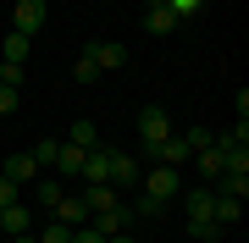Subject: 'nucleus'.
I'll use <instances>...</instances> for the list:
<instances>
[{
	"mask_svg": "<svg viewBox=\"0 0 249 243\" xmlns=\"http://www.w3.org/2000/svg\"><path fill=\"white\" fill-rule=\"evenodd\" d=\"M83 155H89V149H78V144H61V149H55V166H61V177H78V171H83Z\"/></svg>",
	"mask_w": 249,
	"mask_h": 243,
	"instance_id": "nucleus-18",
	"label": "nucleus"
},
{
	"mask_svg": "<svg viewBox=\"0 0 249 243\" xmlns=\"http://www.w3.org/2000/svg\"><path fill=\"white\" fill-rule=\"evenodd\" d=\"M133 210H139V216H150V221H155V216H160L166 205H160V199H150V194H139V205H133Z\"/></svg>",
	"mask_w": 249,
	"mask_h": 243,
	"instance_id": "nucleus-24",
	"label": "nucleus"
},
{
	"mask_svg": "<svg viewBox=\"0 0 249 243\" xmlns=\"http://www.w3.org/2000/svg\"><path fill=\"white\" fill-rule=\"evenodd\" d=\"M150 6H160V0H150Z\"/></svg>",
	"mask_w": 249,
	"mask_h": 243,
	"instance_id": "nucleus-33",
	"label": "nucleus"
},
{
	"mask_svg": "<svg viewBox=\"0 0 249 243\" xmlns=\"http://www.w3.org/2000/svg\"><path fill=\"white\" fill-rule=\"evenodd\" d=\"M6 111H17V89H11V83H0V116H6Z\"/></svg>",
	"mask_w": 249,
	"mask_h": 243,
	"instance_id": "nucleus-26",
	"label": "nucleus"
},
{
	"mask_svg": "<svg viewBox=\"0 0 249 243\" xmlns=\"http://www.w3.org/2000/svg\"><path fill=\"white\" fill-rule=\"evenodd\" d=\"M61 144H78V149H100V127H94V122H72Z\"/></svg>",
	"mask_w": 249,
	"mask_h": 243,
	"instance_id": "nucleus-15",
	"label": "nucleus"
},
{
	"mask_svg": "<svg viewBox=\"0 0 249 243\" xmlns=\"http://www.w3.org/2000/svg\"><path fill=\"white\" fill-rule=\"evenodd\" d=\"M61 177H34V199H39V205H45V210H55V205H61Z\"/></svg>",
	"mask_w": 249,
	"mask_h": 243,
	"instance_id": "nucleus-17",
	"label": "nucleus"
},
{
	"mask_svg": "<svg viewBox=\"0 0 249 243\" xmlns=\"http://www.w3.org/2000/svg\"><path fill=\"white\" fill-rule=\"evenodd\" d=\"M188 161H194V171H199V177H222V166H227V155L222 149H216V144H205V149H194V155H188Z\"/></svg>",
	"mask_w": 249,
	"mask_h": 243,
	"instance_id": "nucleus-11",
	"label": "nucleus"
},
{
	"mask_svg": "<svg viewBox=\"0 0 249 243\" xmlns=\"http://www.w3.org/2000/svg\"><path fill=\"white\" fill-rule=\"evenodd\" d=\"M183 138H188V149H205V144H211V133H205V127H188Z\"/></svg>",
	"mask_w": 249,
	"mask_h": 243,
	"instance_id": "nucleus-27",
	"label": "nucleus"
},
{
	"mask_svg": "<svg viewBox=\"0 0 249 243\" xmlns=\"http://www.w3.org/2000/svg\"><path fill=\"white\" fill-rule=\"evenodd\" d=\"M216 243H232V238H216Z\"/></svg>",
	"mask_w": 249,
	"mask_h": 243,
	"instance_id": "nucleus-32",
	"label": "nucleus"
},
{
	"mask_svg": "<svg viewBox=\"0 0 249 243\" xmlns=\"http://www.w3.org/2000/svg\"><path fill=\"white\" fill-rule=\"evenodd\" d=\"M0 83H11V89H22V66H17V61H0Z\"/></svg>",
	"mask_w": 249,
	"mask_h": 243,
	"instance_id": "nucleus-23",
	"label": "nucleus"
},
{
	"mask_svg": "<svg viewBox=\"0 0 249 243\" xmlns=\"http://www.w3.org/2000/svg\"><path fill=\"white\" fill-rule=\"evenodd\" d=\"M28 50H34V39H28V33H17V28H11V33H6V45H0V61H28Z\"/></svg>",
	"mask_w": 249,
	"mask_h": 243,
	"instance_id": "nucleus-14",
	"label": "nucleus"
},
{
	"mask_svg": "<svg viewBox=\"0 0 249 243\" xmlns=\"http://www.w3.org/2000/svg\"><path fill=\"white\" fill-rule=\"evenodd\" d=\"M222 232H227V227H216V221H188V238H194V243H216Z\"/></svg>",
	"mask_w": 249,
	"mask_h": 243,
	"instance_id": "nucleus-21",
	"label": "nucleus"
},
{
	"mask_svg": "<svg viewBox=\"0 0 249 243\" xmlns=\"http://www.w3.org/2000/svg\"><path fill=\"white\" fill-rule=\"evenodd\" d=\"M139 138H144V149L155 155L160 138H172V116H166L160 105H144V116H139Z\"/></svg>",
	"mask_w": 249,
	"mask_h": 243,
	"instance_id": "nucleus-4",
	"label": "nucleus"
},
{
	"mask_svg": "<svg viewBox=\"0 0 249 243\" xmlns=\"http://www.w3.org/2000/svg\"><path fill=\"white\" fill-rule=\"evenodd\" d=\"M11 199H17V182H11L6 171H0V205H11Z\"/></svg>",
	"mask_w": 249,
	"mask_h": 243,
	"instance_id": "nucleus-29",
	"label": "nucleus"
},
{
	"mask_svg": "<svg viewBox=\"0 0 249 243\" xmlns=\"http://www.w3.org/2000/svg\"><path fill=\"white\" fill-rule=\"evenodd\" d=\"M0 171H6V177L17 182V188H22V182H34V177H39V166H34V155H11V161L0 166Z\"/></svg>",
	"mask_w": 249,
	"mask_h": 243,
	"instance_id": "nucleus-16",
	"label": "nucleus"
},
{
	"mask_svg": "<svg viewBox=\"0 0 249 243\" xmlns=\"http://www.w3.org/2000/svg\"><path fill=\"white\" fill-rule=\"evenodd\" d=\"M183 205H188V221H211L216 188H188V194H183Z\"/></svg>",
	"mask_w": 249,
	"mask_h": 243,
	"instance_id": "nucleus-12",
	"label": "nucleus"
},
{
	"mask_svg": "<svg viewBox=\"0 0 249 243\" xmlns=\"http://www.w3.org/2000/svg\"><path fill=\"white\" fill-rule=\"evenodd\" d=\"M133 221H139V210H133V205H122V199H116L111 210H100V216H89V227H94L100 238H111V232H127Z\"/></svg>",
	"mask_w": 249,
	"mask_h": 243,
	"instance_id": "nucleus-3",
	"label": "nucleus"
},
{
	"mask_svg": "<svg viewBox=\"0 0 249 243\" xmlns=\"http://www.w3.org/2000/svg\"><path fill=\"white\" fill-rule=\"evenodd\" d=\"M89 55H94L100 72H116V66H127V45H116V39H94Z\"/></svg>",
	"mask_w": 249,
	"mask_h": 243,
	"instance_id": "nucleus-6",
	"label": "nucleus"
},
{
	"mask_svg": "<svg viewBox=\"0 0 249 243\" xmlns=\"http://www.w3.org/2000/svg\"><path fill=\"white\" fill-rule=\"evenodd\" d=\"M166 6H172V11H178V22H183V17H194V11L205 6V0H166Z\"/></svg>",
	"mask_w": 249,
	"mask_h": 243,
	"instance_id": "nucleus-25",
	"label": "nucleus"
},
{
	"mask_svg": "<svg viewBox=\"0 0 249 243\" xmlns=\"http://www.w3.org/2000/svg\"><path fill=\"white\" fill-rule=\"evenodd\" d=\"M106 243H133V238H127V232H111V238H106Z\"/></svg>",
	"mask_w": 249,
	"mask_h": 243,
	"instance_id": "nucleus-31",
	"label": "nucleus"
},
{
	"mask_svg": "<svg viewBox=\"0 0 249 243\" xmlns=\"http://www.w3.org/2000/svg\"><path fill=\"white\" fill-rule=\"evenodd\" d=\"M55 149H61V138H39L28 155H34V166H55Z\"/></svg>",
	"mask_w": 249,
	"mask_h": 243,
	"instance_id": "nucleus-20",
	"label": "nucleus"
},
{
	"mask_svg": "<svg viewBox=\"0 0 249 243\" xmlns=\"http://www.w3.org/2000/svg\"><path fill=\"white\" fill-rule=\"evenodd\" d=\"M144 194L160 199V205H172V199L183 194V171H178V166H150V177H144Z\"/></svg>",
	"mask_w": 249,
	"mask_h": 243,
	"instance_id": "nucleus-1",
	"label": "nucleus"
},
{
	"mask_svg": "<svg viewBox=\"0 0 249 243\" xmlns=\"http://www.w3.org/2000/svg\"><path fill=\"white\" fill-rule=\"evenodd\" d=\"M28 227H34V210H28L22 199H11V205H0V232H6V238L28 232Z\"/></svg>",
	"mask_w": 249,
	"mask_h": 243,
	"instance_id": "nucleus-7",
	"label": "nucleus"
},
{
	"mask_svg": "<svg viewBox=\"0 0 249 243\" xmlns=\"http://www.w3.org/2000/svg\"><path fill=\"white\" fill-rule=\"evenodd\" d=\"M11 243H39V238H34V232H17V238H11Z\"/></svg>",
	"mask_w": 249,
	"mask_h": 243,
	"instance_id": "nucleus-30",
	"label": "nucleus"
},
{
	"mask_svg": "<svg viewBox=\"0 0 249 243\" xmlns=\"http://www.w3.org/2000/svg\"><path fill=\"white\" fill-rule=\"evenodd\" d=\"M45 17H50V0H17V11H11V28L34 39L39 28H45Z\"/></svg>",
	"mask_w": 249,
	"mask_h": 243,
	"instance_id": "nucleus-5",
	"label": "nucleus"
},
{
	"mask_svg": "<svg viewBox=\"0 0 249 243\" xmlns=\"http://www.w3.org/2000/svg\"><path fill=\"white\" fill-rule=\"evenodd\" d=\"M72 243H106V238H100L94 227H72Z\"/></svg>",
	"mask_w": 249,
	"mask_h": 243,
	"instance_id": "nucleus-28",
	"label": "nucleus"
},
{
	"mask_svg": "<svg viewBox=\"0 0 249 243\" xmlns=\"http://www.w3.org/2000/svg\"><path fill=\"white\" fill-rule=\"evenodd\" d=\"M188 155H194V149H188V138H183V133H172V138H160V144H155L150 161H155V166H183Z\"/></svg>",
	"mask_w": 249,
	"mask_h": 243,
	"instance_id": "nucleus-8",
	"label": "nucleus"
},
{
	"mask_svg": "<svg viewBox=\"0 0 249 243\" xmlns=\"http://www.w3.org/2000/svg\"><path fill=\"white\" fill-rule=\"evenodd\" d=\"M106 182H111L116 194L133 188V182H139V161H133V155H122V149H106Z\"/></svg>",
	"mask_w": 249,
	"mask_h": 243,
	"instance_id": "nucleus-2",
	"label": "nucleus"
},
{
	"mask_svg": "<svg viewBox=\"0 0 249 243\" xmlns=\"http://www.w3.org/2000/svg\"><path fill=\"white\" fill-rule=\"evenodd\" d=\"M144 28H150V33H172V28H183V22H178V11L160 0V6H150V11H144Z\"/></svg>",
	"mask_w": 249,
	"mask_h": 243,
	"instance_id": "nucleus-13",
	"label": "nucleus"
},
{
	"mask_svg": "<svg viewBox=\"0 0 249 243\" xmlns=\"http://www.w3.org/2000/svg\"><path fill=\"white\" fill-rule=\"evenodd\" d=\"M211 221H216V227H238V221H244V199H238V194H216Z\"/></svg>",
	"mask_w": 249,
	"mask_h": 243,
	"instance_id": "nucleus-9",
	"label": "nucleus"
},
{
	"mask_svg": "<svg viewBox=\"0 0 249 243\" xmlns=\"http://www.w3.org/2000/svg\"><path fill=\"white\" fill-rule=\"evenodd\" d=\"M0 238H6V232H0Z\"/></svg>",
	"mask_w": 249,
	"mask_h": 243,
	"instance_id": "nucleus-34",
	"label": "nucleus"
},
{
	"mask_svg": "<svg viewBox=\"0 0 249 243\" xmlns=\"http://www.w3.org/2000/svg\"><path fill=\"white\" fill-rule=\"evenodd\" d=\"M72 78H78V83H100L106 72H100V66H94V55L83 50V55H78V66H72Z\"/></svg>",
	"mask_w": 249,
	"mask_h": 243,
	"instance_id": "nucleus-19",
	"label": "nucleus"
},
{
	"mask_svg": "<svg viewBox=\"0 0 249 243\" xmlns=\"http://www.w3.org/2000/svg\"><path fill=\"white\" fill-rule=\"evenodd\" d=\"M55 221H67V227H89V205H83L78 194H61V205L50 210Z\"/></svg>",
	"mask_w": 249,
	"mask_h": 243,
	"instance_id": "nucleus-10",
	"label": "nucleus"
},
{
	"mask_svg": "<svg viewBox=\"0 0 249 243\" xmlns=\"http://www.w3.org/2000/svg\"><path fill=\"white\" fill-rule=\"evenodd\" d=\"M34 238H39V243H72V227L50 216V227H45V232H34Z\"/></svg>",
	"mask_w": 249,
	"mask_h": 243,
	"instance_id": "nucleus-22",
	"label": "nucleus"
}]
</instances>
